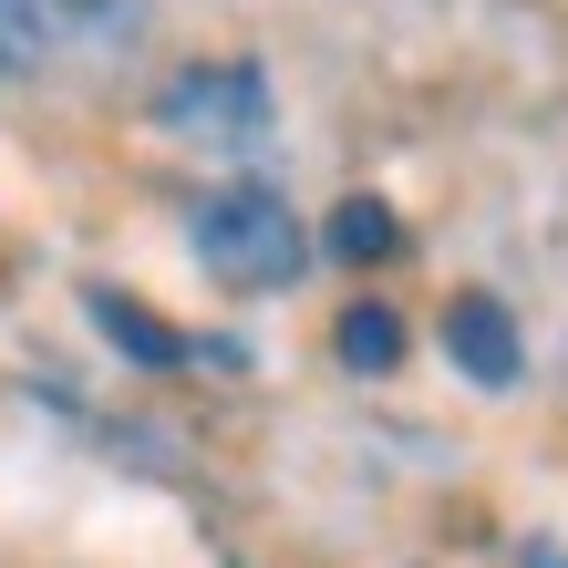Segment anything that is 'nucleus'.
Returning a JSON list of instances; mask_svg holds the SVG:
<instances>
[{
  "label": "nucleus",
  "instance_id": "0eeeda50",
  "mask_svg": "<svg viewBox=\"0 0 568 568\" xmlns=\"http://www.w3.org/2000/svg\"><path fill=\"white\" fill-rule=\"evenodd\" d=\"M331 342H342V362H352V373H393V362H404V321H393L383 300H352Z\"/></svg>",
  "mask_w": 568,
  "mask_h": 568
},
{
  "label": "nucleus",
  "instance_id": "7ed1b4c3",
  "mask_svg": "<svg viewBox=\"0 0 568 568\" xmlns=\"http://www.w3.org/2000/svg\"><path fill=\"white\" fill-rule=\"evenodd\" d=\"M445 352H455V373L465 383H486V393H507L517 383V321H507V300H486V290H465L445 300Z\"/></svg>",
  "mask_w": 568,
  "mask_h": 568
},
{
  "label": "nucleus",
  "instance_id": "39448f33",
  "mask_svg": "<svg viewBox=\"0 0 568 568\" xmlns=\"http://www.w3.org/2000/svg\"><path fill=\"white\" fill-rule=\"evenodd\" d=\"M393 248H404V217H393L383 196H342V207H331V258H352V270H383Z\"/></svg>",
  "mask_w": 568,
  "mask_h": 568
},
{
  "label": "nucleus",
  "instance_id": "f257e3e1",
  "mask_svg": "<svg viewBox=\"0 0 568 568\" xmlns=\"http://www.w3.org/2000/svg\"><path fill=\"white\" fill-rule=\"evenodd\" d=\"M186 248L207 258V280H227V290H290L300 270H311V227L290 217L280 186H217V196H196Z\"/></svg>",
  "mask_w": 568,
  "mask_h": 568
},
{
  "label": "nucleus",
  "instance_id": "423d86ee",
  "mask_svg": "<svg viewBox=\"0 0 568 568\" xmlns=\"http://www.w3.org/2000/svg\"><path fill=\"white\" fill-rule=\"evenodd\" d=\"M52 42H62V0H0V83L42 73Z\"/></svg>",
  "mask_w": 568,
  "mask_h": 568
},
{
  "label": "nucleus",
  "instance_id": "20e7f679",
  "mask_svg": "<svg viewBox=\"0 0 568 568\" xmlns=\"http://www.w3.org/2000/svg\"><path fill=\"white\" fill-rule=\"evenodd\" d=\"M83 311H93V331H104L124 362H145V373H176V362H186V331H176V321H155L145 300H124V290H83Z\"/></svg>",
  "mask_w": 568,
  "mask_h": 568
},
{
  "label": "nucleus",
  "instance_id": "f03ea898",
  "mask_svg": "<svg viewBox=\"0 0 568 568\" xmlns=\"http://www.w3.org/2000/svg\"><path fill=\"white\" fill-rule=\"evenodd\" d=\"M155 124L176 145L248 155V145H270V73H258V62H186V73H165Z\"/></svg>",
  "mask_w": 568,
  "mask_h": 568
}]
</instances>
